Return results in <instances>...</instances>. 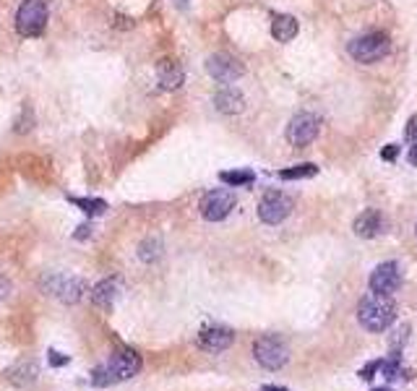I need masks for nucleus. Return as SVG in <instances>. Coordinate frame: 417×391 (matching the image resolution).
<instances>
[{
    "label": "nucleus",
    "instance_id": "obj_1",
    "mask_svg": "<svg viewBox=\"0 0 417 391\" xmlns=\"http://www.w3.org/2000/svg\"><path fill=\"white\" fill-rule=\"evenodd\" d=\"M141 371V355L130 347H121L107 363L97 365L92 371L94 386H115L121 381H128Z\"/></svg>",
    "mask_w": 417,
    "mask_h": 391
},
{
    "label": "nucleus",
    "instance_id": "obj_2",
    "mask_svg": "<svg viewBox=\"0 0 417 391\" xmlns=\"http://www.w3.org/2000/svg\"><path fill=\"white\" fill-rule=\"evenodd\" d=\"M397 319V305L386 295H371L362 298L357 305V321L368 331H386Z\"/></svg>",
    "mask_w": 417,
    "mask_h": 391
},
{
    "label": "nucleus",
    "instance_id": "obj_3",
    "mask_svg": "<svg viewBox=\"0 0 417 391\" xmlns=\"http://www.w3.org/2000/svg\"><path fill=\"white\" fill-rule=\"evenodd\" d=\"M347 53L362 65L378 63V60H383V58L391 53V37L386 34V32H368V34H360L350 42Z\"/></svg>",
    "mask_w": 417,
    "mask_h": 391
},
{
    "label": "nucleus",
    "instance_id": "obj_4",
    "mask_svg": "<svg viewBox=\"0 0 417 391\" xmlns=\"http://www.w3.org/2000/svg\"><path fill=\"white\" fill-rule=\"evenodd\" d=\"M47 3L45 0H24L16 11V32L21 37H42L47 29Z\"/></svg>",
    "mask_w": 417,
    "mask_h": 391
},
{
    "label": "nucleus",
    "instance_id": "obj_5",
    "mask_svg": "<svg viewBox=\"0 0 417 391\" xmlns=\"http://www.w3.org/2000/svg\"><path fill=\"white\" fill-rule=\"evenodd\" d=\"M42 290L45 295H53L57 298L60 303H68V305H74L83 298V292L89 290V284L86 279L81 277H63V274H50L42 279Z\"/></svg>",
    "mask_w": 417,
    "mask_h": 391
},
{
    "label": "nucleus",
    "instance_id": "obj_6",
    "mask_svg": "<svg viewBox=\"0 0 417 391\" xmlns=\"http://www.w3.org/2000/svg\"><path fill=\"white\" fill-rule=\"evenodd\" d=\"M253 357H256V363H259L261 368H266V371H279V368H285V363L289 360L285 342L279 337H274V334L259 337L253 342Z\"/></svg>",
    "mask_w": 417,
    "mask_h": 391
},
{
    "label": "nucleus",
    "instance_id": "obj_7",
    "mask_svg": "<svg viewBox=\"0 0 417 391\" xmlns=\"http://www.w3.org/2000/svg\"><path fill=\"white\" fill-rule=\"evenodd\" d=\"M292 214V199L282 191H266L259 201V219L264 225H282Z\"/></svg>",
    "mask_w": 417,
    "mask_h": 391
},
{
    "label": "nucleus",
    "instance_id": "obj_8",
    "mask_svg": "<svg viewBox=\"0 0 417 391\" xmlns=\"http://www.w3.org/2000/svg\"><path fill=\"white\" fill-rule=\"evenodd\" d=\"M235 204H238V199H235L232 191H227V188H214V191H209L204 199H201L198 209H201V217H204L206 222H222V219L230 217V211L235 209Z\"/></svg>",
    "mask_w": 417,
    "mask_h": 391
},
{
    "label": "nucleus",
    "instance_id": "obj_9",
    "mask_svg": "<svg viewBox=\"0 0 417 391\" xmlns=\"http://www.w3.org/2000/svg\"><path fill=\"white\" fill-rule=\"evenodd\" d=\"M318 131H321V118L318 115H313V112H297L287 126V141L295 149H303V146L313 144Z\"/></svg>",
    "mask_w": 417,
    "mask_h": 391
},
{
    "label": "nucleus",
    "instance_id": "obj_10",
    "mask_svg": "<svg viewBox=\"0 0 417 391\" xmlns=\"http://www.w3.org/2000/svg\"><path fill=\"white\" fill-rule=\"evenodd\" d=\"M206 73L212 76L214 81L232 84V81H238L242 73H245V65H242L235 55L214 53V55H209V60H206Z\"/></svg>",
    "mask_w": 417,
    "mask_h": 391
},
{
    "label": "nucleus",
    "instance_id": "obj_11",
    "mask_svg": "<svg viewBox=\"0 0 417 391\" xmlns=\"http://www.w3.org/2000/svg\"><path fill=\"white\" fill-rule=\"evenodd\" d=\"M402 287V266L397 261H383L373 269L371 274V290L373 295H386L391 298Z\"/></svg>",
    "mask_w": 417,
    "mask_h": 391
},
{
    "label": "nucleus",
    "instance_id": "obj_12",
    "mask_svg": "<svg viewBox=\"0 0 417 391\" xmlns=\"http://www.w3.org/2000/svg\"><path fill=\"white\" fill-rule=\"evenodd\" d=\"M235 342V331L227 326H209L198 334V347L206 352H224Z\"/></svg>",
    "mask_w": 417,
    "mask_h": 391
},
{
    "label": "nucleus",
    "instance_id": "obj_13",
    "mask_svg": "<svg viewBox=\"0 0 417 391\" xmlns=\"http://www.w3.org/2000/svg\"><path fill=\"white\" fill-rule=\"evenodd\" d=\"M353 230L355 235L362 237V240H373V237H378L386 230V217L378 209H365L360 217L355 219Z\"/></svg>",
    "mask_w": 417,
    "mask_h": 391
},
{
    "label": "nucleus",
    "instance_id": "obj_14",
    "mask_svg": "<svg viewBox=\"0 0 417 391\" xmlns=\"http://www.w3.org/2000/svg\"><path fill=\"white\" fill-rule=\"evenodd\" d=\"M157 81L165 91H175L186 84V71H183V65L177 63V60L165 58V60L157 63Z\"/></svg>",
    "mask_w": 417,
    "mask_h": 391
},
{
    "label": "nucleus",
    "instance_id": "obj_15",
    "mask_svg": "<svg viewBox=\"0 0 417 391\" xmlns=\"http://www.w3.org/2000/svg\"><path fill=\"white\" fill-rule=\"evenodd\" d=\"M214 107L224 112V115H235V112H242L245 107V100H242V94L238 89H232V86H224L214 94Z\"/></svg>",
    "mask_w": 417,
    "mask_h": 391
},
{
    "label": "nucleus",
    "instance_id": "obj_16",
    "mask_svg": "<svg viewBox=\"0 0 417 391\" xmlns=\"http://www.w3.org/2000/svg\"><path fill=\"white\" fill-rule=\"evenodd\" d=\"M89 298H92V305L100 310H110L115 298H118V282L115 279H102L100 284H94L92 292H89Z\"/></svg>",
    "mask_w": 417,
    "mask_h": 391
},
{
    "label": "nucleus",
    "instance_id": "obj_17",
    "mask_svg": "<svg viewBox=\"0 0 417 391\" xmlns=\"http://www.w3.org/2000/svg\"><path fill=\"white\" fill-rule=\"evenodd\" d=\"M271 34H274L277 42H289V39H295L297 37V18L287 16V13H279V16H274V21H271Z\"/></svg>",
    "mask_w": 417,
    "mask_h": 391
},
{
    "label": "nucleus",
    "instance_id": "obj_18",
    "mask_svg": "<svg viewBox=\"0 0 417 391\" xmlns=\"http://www.w3.org/2000/svg\"><path fill=\"white\" fill-rule=\"evenodd\" d=\"M381 373L386 381H397V378H404L407 371H404V365H402V355L394 352L389 360H381Z\"/></svg>",
    "mask_w": 417,
    "mask_h": 391
},
{
    "label": "nucleus",
    "instance_id": "obj_19",
    "mask_svg": "<svg viewBox=\"0 0 417 391\" xmlns=\"http://www.w3.org/2000/svg\"><path fill=\"white\" fill-rule=\"evenodd\" d=\"M219 180L224 185L238 188V185H250V183L256 180V173L253 170H224V173H219Z\"/></svg>",
    "mask_w": 417,
    "mask_h": 391
},
{
    "label": "nucleus",
    "instance_id": "obj_20",
    "mask_svg": "<svg viewBox=\"0 0 417 391\" xmlns=\"http://www.w3.org/2000/svg\"><path fill=\"white\" fill-rule=\"evenodd\" d=\"M315 173H318V167L313 162H303L289 167V170H279V178L282 180H303V178H313Z\"/></svg>",
    "mask_w": 417,
    "mask_h": 391
},
{
    "label": "nucleus",
    "instance_id": "obj_21",
    "mask_svg": "<svg viewBox=\"0 0 417 391\" xmlns=\"http://www.w3.org/2000/svg\"><path fill=\"white\" fill-rule=\"evenodd\" d=\"M159 256H162V243H159L157 237H146V240L139 246V258L144 261V264L157 261Z\"/></svg>",
    "mask_w": 417,
    "mask_h": 391
},
{
    "label": "nucleus",
    "instance_id": "obj_22",
    "mask_svg": "<svg viewBox=\"0 0 417 391\" xmlns=\"http://www.w3.org/2000/svg\"><path fill=\"white\" fill-rule=\"evenodd\" d=\"M71 204H76V206H78L83 214H89V217H100V214H104V209H107V204H104L102 199H71Z\"/></svg>",
    "mask_w": 417,
    "mask_h": 391
},
{
    "label": "nucleus",
    "instance_id": "obj_23",
    "mask_svg": "<svg viewBox=\"0 0 417 391\" xmlns=\"http://www.w3.org/2000/svg\"><path fill=\"white\" fill-rule=\"evenodd\" d=\"M16 376H21L19 381V386H24V383H32L34 378H37V363L34 360H29V363H21L19 368H13L11 371V378H16Z\"/></svg>",
    "mask_w": 417,
    "mask_h": 391
},
{
    "label": "nucleus",
    "instance_id": "obj_24",
    "mask_svg": "<svg viewBox=\"0 0 417 391\" xmlns=\"http://www.w3.org/2000/svg\"><path fill=\"white\" fill-rule=\"evenodd\" d=\"M376 371H381V360H373V363L365 365V368L360 371V378H362V381H368V378H373V376H376Z\"/></svg>",
    "mask_w": 417,
    "mask_h": 391
},
{
    "label": "nucleus",
    "instance_id": "obj_25",
    "mask_svg": "<svg viewBox=\"0 0 417 391\" xmlns=\"http://www.w3.org/2000/svg\"><path fill=\"white\" fill-rule=\"evenodd\" d=\"M11 290H13V284H11V279H8V277H3V274H0V303L8 298Z\"/></svg>",
    "mask_w": 417,
    "mask_h": 391
},
{
    "label": "nucleus",
    "instance_id": "obj_26",
    "mask_svg": "<svg viewBox=\"0 0 417 391\" xmlns=\"http://www.w3.org/2000/svg\"><path fill=\"white\" fill-rule=\"evenodd\" d=\"M404 136H407L409 141H415V138H417V115H412V118L407 120V128H404Z\"/></svg>",
    "mask_w": 417,
    "mask_h": 391
},
{
    "label": "nucleus",
    "instance_id": "obj_27",
    "mask_svg": "<svg viewBox=\"0 0 417 391\" xmlns=\"http://www.w3.org/2000/svg\"><path fill=\"white\" fill-rule=\"evenodd\" d=\"M47 357H50V363L55 365V368H60V365L68 363V355H60V352H55V350H50V352H47Z\"/></svg>",
    "mask_w": 417,
    "mask_h": 391
},
{
    "label": "nucleus",
    "instance_id": "obj_28",
    "mask_svg": "<svg viewBox=\"0 0 417 391\" xmlns=\"http://www.w3.org/2000/svg\"><path fill=\"white\" fill-rule=\"evenodd\" d=\"M397 154H399V146L397 144H389L383 152H381V159H389V162H394L397 159Z\"/></svg>",
    "mask_w": 417,
    "mask_h": 391
},
{
    "label": "nucleus",
    "instance_id": "obj_29",
    "mask_svg": "<svg viewBox=\"0 0 417 391\" xmlns=\"http://www.w3.org/2000/svg\"><path fill=\"white\" fill-rule=\"evenodd\" d=\"M89 235H92V225L86 222V225H81V227H78V232H76V240H86Z\"/></svg>",
    "mask_w": 417,
    "mask_h": 391
},
{
    "label": "nucleus",
    "instance_id": "obj_30",
    "mask_svg": "<svg viewBox=\"0 0 417 391\" xmlns=\"http://www.w3.org/2000/svg\"><path fill=\"white\" fill-rule=\"evenodd\" d=\"M407 162L412 164V167H417V141L412 146H409V152H407Z\"/></svg>",
    "mask_w": 417,
    "mask_h": 391
},
{
    "label": "nucleus",
    "instance_id": "obj_31",
    "mask_svg": "<svg viewBox=\"0 0 417 391\" xmlns=\"http://www.w3.org/2000/svg\"><path fill=\"white\" fill-rule=\"evenodd\" d=\"M261 391H287V389H282V386H264Z\"/></svg>",
    "mask_w": 417,
    "mask_h": 391
},
{
    "label": "nucleus",
    "instance_id": "obj_32",
    "mask_svg": "<svg viewBox=\"0 0 417 391\" xmlns=\"http://www.w3.org/2000/svg\"><path fill=\"white\" fill-rule=\"evenodd\" d=\"M373 391H394V389H389V386H386V389H373Z\"/></svg>",
    "mask_w": 417,
    "mask_h": 391
},
{
    "label": "nucleus",
    "instance_id": "obj_33",
    "mask_svg": "<svg viewBox=\"0 0 417 391\" xmlns=\"http://www.w3.org/2000/svg\"><path fill=\"white\" fill-rule=\"evenodd\" d=\"M180 3H186V0H180Z\"/></svg>",
    "mask_w": 417,
    "mask_h": 391
}]
</instances>
